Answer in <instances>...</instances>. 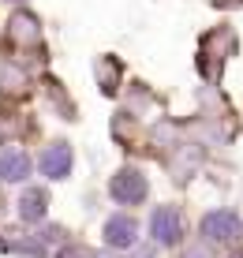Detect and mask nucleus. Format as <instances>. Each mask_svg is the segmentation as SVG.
<instances>
[{
	"instance_id": "39448f33",
	"label": "nucleus",
	"mask_w": 243,
	"mask_h": 258,
	"mask_svg": "<svg viewBox=\"0 0 243 258\" xmlns=\"http://www.w3.org/2000/svg\"><path fill=\"white\" fill-rule=\"evenodd\" d=\"M30 176V157L26 150H4L0 154V180L4 183H23Z\"/></svg>"
},
{
	"instance_id": "f257e3e1",
	"label": "nucleus",
	"mask_w": 243,
	"mask_h": 258,
	"mask_svg": "<svg viewBox=\"0 0 243 258\" xmlns=\"http://www.w3.org/2000/svg\"><path fill=\"white\" fill-rule=\"evenodd\" d=\"M202 236L206 239H217V243H232V239L243 236V225L232 210H213L202 217Z\"/></svg>"
},
{
	"instance_id": "0eeeda50",
	"label": "nucleus",
	"mask_w": 243,
	"mask_h": 258,
	"mask_svg": "<svg viewBox=\"0 0 243 258\" xmlns=\"http://www.w3.org/2000/svg\"><path fill=\"white\" fill-rule=\"evenodd\" d=\"M45 206H49V199H45V191H38V187H30L19 199V217L23 221H41L45 217Z\"/></svg>"
},
{
	"instance_id": "423d86ee",
	"label": "nucleus",
	"mask_w": 243,
	"mask_h": 258,
	"mask_svg": "<svg viewBox=\"0 0 243 258\" xmlns=\"http://www.w3.org/2000/svg\"><path fill=\"white\" fill-rule=\"evenodd\" d=\"M135 236H139V225H135L131 217H112L109 225H105V243L116 247V251L131 247V243H135Z\"/></svg>"
},
{
	"instance_id": "7ed1b4c3",
	"label": "nucleus",
	"mask_w": 243,
	"mask_h": 258,
	"mask_svg": "<svg viewBox=\"0 0 243 258\" xmlns=\"http://www.w3.org/2000/svg\"><path fill=\"white\" fill-rule=\"evenodd\" d=\"M150 228H154V239L165 247H172L179 236H184V221H179V213L172 206H161L154 210V217H150Z\"/></svg>"
},
{
	"instance_id": "f03ea898",
	"label": "nucleus",
	"mask_w": 243,
	"mask_h": 258,
	"mask_svg": "<svg viewBox=\"0 0 243 258\" xmlns=\"http://www.w3.org/2000/svg\"><path fill=\"white\" fill-rule=\"evenodd\" d=\"M109 191H112V199H116V202H124V206H135V202L146 199V176L135 172V168H124V172H116V176H112Z\"/></svg>"
},
{
	"instance_id": "20e7f679",
	"label": "nucleus",
	"mask_w": 243,
	"mask_h": 258,
	"mask_svg": "<svg viewBox=\"0 0 243 258\" xmlns=\"http://www.w3.org/2000/svg\"><path fill=\"white\" fill-rule=\"evenodd\" d=\"M41 172L49 176V180H64L71 172V146L68 142H56V146H49L41 154Z\"/></svg>"
}]
</instances>
